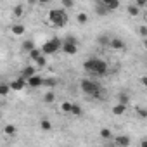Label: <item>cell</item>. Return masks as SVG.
Wrapping results in <instances>:
<instances>
[{
    "label": "cell",
    "instance_id": "d6a6232c",
    "mask_svg": "<svg viewBox=\"0 0 147 147\" xmlns=\"http://www.w3.org/2000/svg\"><path fill=\"white\" fill-rule=\"evenodd\" d=\"M137 31H138V35H140L142 38H147V26H138Z\"/></svg>",
    "mask_w": 147,
    "mask_h": 147
},
{
    "label": "cell",
    "instance_id": "52a82bcc",
    "mask_svg": "<svg viewBox=\"0 0 147 147\" xmlns=\"http://www.w3.org/2000/svg\"><path fill=\"white\" fill-rule=\"evenodd\" d=\"M26 82H28L30 88H40V87H43V76H40V75H33Z\"/></svg>",
    "mask_w": 147,
    "mask_h": 147
},
{
    "label": "cell",
    "instance_id": "4dcf8cb0",
    "mask_svg": "<svg viewBox=\"0 0 147 147\" xmlns=\"http://www.w3.org/2000/svg\"><path fill=\"white\" fill-rule=\"evenodd\" d=\"M35 62H36V64H38L40 67H43V66L47 64V55H45V54H42V55H40V57H38V59H36Z\"/></svg>",
    "mask_w": 147,
    "mask_h": 147
},
{
    "label": "cell",
    "instance_id": "836d02e7",
    "mask_svg": "<svg viewBox=\"0 0 147 147\" xmlns=\"http://www.w3.org/2000/svg\"><path fill=\"white\" fill-rule=\"evenodd\" d=\"M135 4H137L138 7H145V5H147V0H135Z\"/></svg>",
    "mask_w": 147,
    "mask_h": 147
},
{
    "label": "cell",
    "instance_id": "4316f807",
    "mask_svg": "<svg viewBox=\"0 0 147 147\" xmlns=\"http://www.w3.org/2000/svg\"><path fill=\"white\" fill-rule=\"evenodd\" d=\"M55 85H57V80H55V78H43V87L54 88Z\"/></svg>",
    "mask_w": 147,
    "mask_h": 147
},
{
    "label": "cell",
    "instance_id": "b9f144b4",
    "mask_svg": "<svg viewBox=\"0 0 147 147\" xmlns=\"http://www.w3.org/2000/svg\"><path fill=\"white\" fill-rule=\"evenodd\" d=\"M145 66H147V64H145Z\"/></svg>",
    "mask_w": 147,
    "mask_h": 147
},
{
    "label": "cell",
    "instance_id": "e575fe53",
    "mask_svg": "<svg viewBox=\"0 0 147 147\" xmlns=\"http://www.w3.org/2000/svg\"><path fill=\"white\" fill-rule=\"evenodd\" d=\"M140 82H142V85H144V87L147 88V75H144V76L140 78Z\"/></svg>",
    "mask_w": 147,
    "mask_h": 147
},
{
    "label": "cell",
    "instance_id": "d4e9b609",
    "mask_svg": "<svg viewBox=\"0 0 147 147\" xmlns=\"http://www.w3.org/2000/svg\"><path fill=\"white\" fill-rule=\"evenodd\" d=\"M76 21H78V24H87V23H88V14L80 12V14L76 16Z\"/></svg>",
    "mask_w": 147,
    "mask_h": 147
},
{
    "label": "cell",
    "instance_id": "cb8c5ba5",
    "mask_svg": "<svg viewBox=\"0 0 147 147\" xmlns=\"http://www.w3.org/2000/svg\"><path fill=\"white\" fill-rule=\"evenodd\" d=\"M71 114H73V116H82V114H83V109H82V106H78V104H73V107H71Z\"/></svg>",
    "mask_w": 147,
    "mask_h": 147
},
{
    "label": "cell",
    "instance_id": "44dd1931",
    "mask_svg": "<svg viewBox=\"0 0 147 147\" xmlns=\"http://www.w3.org/2000/svg\"><path fill=\"white\" fill-rule=\"evenodd\" d=\"M16 131H18V128H16L14 125H5V126H4V133L9 135V137H14Z\"/></svg>",
    "mask_w": 147,
    "mask_h": 147
},
{
    "label": "cell",
    "instance_id": "9c48e42d",
    "mask_svg": "<svg viewBox=\"0 0 147 147\" xmlns=\"http://www.w3.org/2000/svg\"><path fill=\"white\" fill-rule=\"evenodd\" d=\"M95 12H97V16H107V14H111V11L104 5V2H102V0H99V2L95 4Z\"/></svg>",
    "mask_w": 147,
    "mask_h": 147
},
{
    "label": "cell",
    "instance_id": "277c9868",
    "mask_svg": "<svg viewBox=\"0 0 147 147\" xmlns=\"http://www.w3.org/2000/svg\"><path fill=\"white\" fill-rule=\"evenodd\" d=\"M62 49V42L55 36V38H50L49 42H45L43 45H42V50H43V54L45 55H52V54H55V52H59Z\"/></svg>",
    "mask_w": 147,
    "mask_h": 147
},
{
    "label": "cell",
    "instance_id": "6da1fadb",
    "mask_svg": "<svg viewBox=\"0 0 147 147\" xmlns=\"http://www.w3.org/2000/svg\"><path fill=\"white\" fill-rule=\"evenodd\" d=\"M83 67L87 73L90 75H95V76H104L106 73L109 71V64L104 61V59H99V57H92V59H87L83 62Z\"/></svg>",
    "mask_w": 147,
    "mask_h": 147
},
{
    "label": "cell",
    "instance_id": "30bf717a",
    "mask_svg": "<svg viewBox=\"0 0 147 147\" xmlns=\"http://www.w3.org/2000/svg\"><path fill=\"white\" fill-rule=\"evenodd\" d=\"M114 144L119 145V147H126V145L131 144V140H130V137H126V135H119V137L114 138Z\"/></svg>",
    "mask_w": 147,
    "mask_h": 147
},
{
    "label": "cell",
    "instance_id": "60d3db41",
    "mask_svg": "<svg viewBox=\"0 0 147 147\" xmlns=\"http://www.w3.org/2000/svg\"><path fill=\"white\" fill-rule=\"evenodd\" d=\"M145 19H147V11H145Z\"/></svg>",
    "mask_w": 147,
    "mask_h": 147
},
{
    "label": "cell",
    "instance_id": "d6986e66",
    "mask_svg": "<svg viewBox=\"0 0 147 147\" xmlns=\"http://www.w3.org/2000/svg\"><path fill=\"white\" fill-rule=\"evenodd\" d=\"M118 102H121V104H130V95L126 94V92H119L118 94Z\"/></svg>",
    "mask_w": 147,
    "mask_h": 147
},
{
    "label": "cell",
    "instance_id": "f1b7e54d",
    "mask_svg": "<svg viewBox=\"0 0 147 147\" xmlns=\"http://www.w3.org/2000/svg\"><path fill=\"white\" fill-rule=\"evenodd\" d=\"M71 107H73V104L67 102V100L61 104V111H62V113H69V114H71Z\"/></svg>",
    "mask_w": 147,
    "mask_h": 147
},
{
    "label": "cell",
    "instance_id": "603a6c76",
    "mask_svg": "<svg viewBox=\"0 0 147 147\" xmlns=\"http://www.w3.org/2000/svg\"><path fill=\"white\" fill-rule=\"evenodd\" d=\"M23 14H24V7H23V5H16V7L12 9V16H14V18H18V19H19Z\"/></svg>",
    "mask_w": 147,
    "mask_h": 147
},
{
    "label": "cell",
    "instance_id": "484cf974",
    "mask_svg": "<svg viewBox=\"0 0 147 147\" xmlns=\"http://www.w3.org/2000/svg\"><path fill=\"white\" fill-rule=\"evenodd\" d=\"M21 49H23L24 52H30V50H33V49H35V43H33L31 40H26V42H23Z\"/></svg>",
    "mask_w": 147,
    "mask_h": 147
},
{
    "label": "cell",
    "instance_id": "5bb4252c",
    "mask_svg": "<svg viewBox=\"0 0 147 147\" xmlns=\"http://www.w3.org/2000/svg\"><path fill=\"white\" fill-rule=\"evenodd\" d=\"M125 111H126V104H121V102H118L113 107V114L114 116H121V114H125Z\"/></svg>",
    "mask_w": 147,
    "mask_h": 147
},
{
    "label": "cell",
    "instance_id": "83f0119b",
    "mask_svg": "<svg viewBox=\"0 0 147 147\" xmlns=\"http://www.w3.org/2000/svg\"><path fill=\"white\" fill-rule=\"evenodd\" d=\"M11 90H12V88H11V85H7V83H2V85H0V95H2V97H5Z\"/></svg>",
    "mask_w": 147,
    "mask_h": 147
},
{
    "label": "cell",
    "instance_id": "ab89813d",
    "mask_svg": "<svg viewBox=\"0 0 147 147\" xmlns=\"http://www.w3.org/2000/svg\"><path fill=\"white\" fill-rule=\"evenodd\" d=\"M144 47H145V50H147V38H144Z\"/></svg>",
    "mask_w": 147,
    "mask_h": 147
},
{
    "label": "cell",
    "instance_id": "1f68e13d",
    "mask_svg": "<svg viewBox=\"0 0 147 147\" xmlns=\"http://www.w3.org/2000/svg\"><path fill=\"white\" fill-rule=\"evenodd\" d=\"M135 113L142 118V119H147V109H142V107H135Z\"/></svg>",
    "mask_w": 147,
    "mask_h": 147
},
{
    "label": "cell",
    "instance_id": "ac0fdd59",
    "mask_svg": "<svg viewBox=\"0 0 147 147\" xmlns=\"http://www.w3.org/2000/svg\"><path fill=\"white\" fill-rule=\"evenodd\" d=\"M28 54H30V59H31V61H36V59H38V57H40V55L43 54V50H42V49H36V47H35V49H33V50H30Z\"/></svg>",
    "mask_w": 147,
    "mask_h": 147
},
{
    "label": "cell",
    "instance_id": "e0dca14e",
    "mask_svg": "<svg viewBox=\"0 0 147 147\" xmlns=\"http://www.w3.org/2000/svg\"><path fill=\"white\" fill-rule=\"evenodd\" d=\"M99 135H100L104 140H113V137H114V135H113V131H111L109 128H102V130L99 131Z\"/></svg>",
    "mask_w": 147,
    "mask_h": 147
},
{
    "label": "cell",
    "instance_id": "d590c367",
    "mask_svg": "<svg viewBox=\"0 0 147 147\" xmlns=\"http://www.w3.org/2000/svg\"><path fill=\"white\" fill-rule=\"evenodd\" d=\"M66 40H67V42H75V43H78V40H76L75 36H73V35H69V36H66Z\"/></svg>",
    "mask_w": 147,
    "mask_h": 147
},
{
    "label": "cell",
    "instance_id": "7c38bea8",
    "mask_svg": "<svg viewBox=\"0 0 147 147\" xmlns=\"http://www.w3.org/2000/svg\"><path fill=\"white\" fill-rule=\"evenodd\" d=\"M11 30H12V33H14L16 36H21V35H24V31H26V28H24L23 24H19V23H14Z\"/></svg>",
    "mask_w": 147,
    "mask_h": 147
},
{
    "label": "cell",
    "instance_id": "8992f818",
    "mask_svg": "<svg viewBox=\"0 0 147 147\" xmlns=\"http://www.w3.org/2000/svg\"><path fill=\"white\" fill-rule=\"evenodd\" d=\"M61 50H62L64 54H67V55H75V54L78 52V43L64 40V42H62V49H61Z\"/></svg>",
    "mask_w": 147,
    "mask_h": 147
},
{
    "label": "cell",
    "instance_id": "5b68a950",
    "mask_svg": "<svg viewBox=\"0 0 147 147\" xmlns=\"http://www.w3.org/2000/svg\"><path fill=\"white\" fill-rule=\"evenodd\" d=\"M109 49L111 50H118V52H125L126 50V43L119 36H113L111 38V43H109Z\"/></svg>",
    "mask_w": 147,
    "mask_h": 147
},
{
    "label": "cell",
    "instance_id": "ffe728a7",
    "mask_svg": "<svg viewBox=\"0 0 147 147\" xmlns=\"http://www.w3.org/2000/svg\"><path fill=\"white\" fill-rule=\"evenodd\" d=\"M40 128H42L43 131H49V130H52V123H50L47 118H42V119H40Z\"/></svg>",
    "mask_w": 147,
    "mask_h": 147
},
{
    "label": "cell",
    "instance_id": "f546056e",
    "mask_svg": "<svg viewBox=\"0 0 147 147\" xmlns=\"http://www.w3.org/2000/svg\"><path fill=\"white\" fill-rule=\"evenodd\" d=\"M61 4L64 9H73L75 7V0H61Z\"/></svg>",
    "mask_w": 147,
    "mask_h": 147
},
{
    "label": "cell",
    "instance_id": "8fae6325",
    "mask_svg": "<svg viewBox=\"0 0 147 147\" xmlns=\"http://www.w3.org/2000/svg\"><path fill=\"white\" fill-rule=\"evenodd\" d=\"M126 11H128V14H130L131 18H138V14H140V7H138L137 4H130V5L126 7Z\"/></svg>",
    "mask_w": 147,
    "mask_h": 147
},
{
    "label": "cell",
    "instance_id": "2e32d148",
    "mask_svg": "<svg viewBox=\"0 0 147 147\" xmlns=\"http://www.w3.org/2000/svg\"><path fill=\"white\" fill-rule=\"evenodd\" d=\"M33 75H36V73H35V67H31V66H26V67L21 71V76L26 78V80H28L30 76H33Z\"/></svg>",
    "mask_w": 147,
    "mask_h": 147
},
{
    "label": "cell",
    "instance_id": "4fadbf2b",
    "mask_svg": "<svg viewBox=\"0 0 147 147\" xmlns=\"http://www.w3.org/2000/svg\"><path fill=\"white\" fill-rule=\"evenodd\" d=\"M111 38H113V36H109V35H100V36H97V43H99L100 47H109Z\"/></svg>",
    "mask_w": 147,
    "mask_h": 147
},
{
    "label": "cell",
    "instance_id": "ba28073f",
    "mask_svg": "<svg viewBox=\"0 0 147 147\" xmlns=\"http://www.w3.org/2000/svg\"><path fill=\"white\" fill-rule=\"evenodd\" d=\"M28 87V82H26V78H23V76H19V78H16L14 82H11V88L14 90V92H21L23 88H26Z\"/></svg>",
    "mask_w": 147,
    "mask_h": 147
},
{
    "label": "cell",
    "instance_id": "7402d4cb",
    "mask_svg": "<svg viewBox=\"0 0 147 147\" xmlns=\"http://www.w3.org/2000/svg\"><path fill=\"white\" fill-rule=\"evenodd\" d=\"M43 102H45V104L55 102V92H47V94L43 95Z\"/></svg>",
    "mask_w": 147,
    "mask_h": 147
},
{
    "label": "cell",
    "instance_id": "f35d334b",
    "mask_svg": "<svg viewBox=\"0 0 147 147\" xmlns=\"http://www.w3.org/2000/svg\"><path fill=\"white\" fill-rule=\"evenodd\" d=\"M28 4L30 5H35V4H38V0H28Z\"/></svg>",
    "mask_w": 147,
    "mask_h": 147
},
{
    "label": "cell",
    "instance_id": "74e56055",
    "mask_svg": "<svg viewBox=\"0 0 147 147\" xmlns=\"http://www.w3.org/2000/svg\"><path fill=\"white\" fill-rule=\"evenodd\" d=\"M140 145H142V147H147V138H144V140L140 142Z\"/></svg>",
    "mask_w": 147,
    "mask_h": 147
},
{
    "label": "cell",
    "instance_id": "8d00e7d4",
    "mask_svg": "<svg viewBox=\"0 0 147 147\" xmlns=\"http://www.w3.org/2000/svg\"><path fill=\"white\" fill-rule=\"evenodd\" d=\"M49 2H50V0H38V4H40V5H47Z\"/></svg>",
    "mask_w": 147,
    "mask_h": 147
},
{
    "label": "cell",
    "instance_id": "9a60e30c",
    "mask_svg": "<svg viewBox=\"0 0 147 147\" xmlns=\"http://www.w3.org/2000/svg\"><path fill=\"white\" fill-rule=\"evenodd\" d=\"M102 2H104V5L113 12V11H116L118 7H119V0H102Z\"/></svg>",
    "mask_w": 147,
    "mask_h": 147
},
{
    "label": "cell",
    "instance_id": "7a4b0ae2",
    "mask_svg": "<svg viewBox=\"0 0 147 147\" xmlns=\"http://www.w3.org/2000/svg\"><path fill=\"white\" fill-rule=\"evenodd\" d=\"M80 88H82V92H83L85 95H88V97H95V99H99L100 94L104 92V88H102L97 82H94V80H87V78L80 82Z\"/></svg>",
    "mask_w": 147,
    "mask_h": 147
},
{
    "label": "cell",
    "instance_id": "3957f363",
    "mask_svg": "<svg viewBox=\"0 0 147 147\" xmlns=\"http://www.w3.org/2000/svg\"><path fill=\"white\" fill-rule=\"evenodd\" d=\"M67 21H69V18H67L64 7L62 9H52L49 12V24H52L55 28H64L67 24Z\"/></svg>",
    "mask_w": 147,
    "mask_h": 147
}]
</instances>
